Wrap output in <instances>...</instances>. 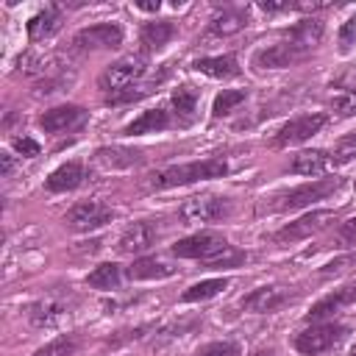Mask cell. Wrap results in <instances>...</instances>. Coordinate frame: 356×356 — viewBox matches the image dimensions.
Returning a JSON list of instances; mask_svg holds the SVG:
<instances>
[{
	"label": "cell",
	"mask_w": 356,
	"mask_h": 356,
	"mask_svg": "<svg viewBox=\"0 0 356 356\" xmlns=\"http://www.w3.org/2000/svg\"><path fill=\"white\" fill-rule=\"evenodd\" d=\"M172 253L178 259H197V261H206L211 267L236 264L242 259V253H236L220 234H211V231H200V234H192L186 239H178L172 245Z\"/></svg>",
	"instance_id": "obj_1"
},
{
	"label": "cell",
	"mask_w": 356,
	"mask_h": 356,
	"mask_svg": "<svg viewBox=\"0 0 356 356\" xmlns=\"http://www.w3.org/2000/svg\"><path fill=\"white\" fill-rule=\"evenodd\" d=\"M228 172V161L214 156L203 161H189V164H172L150 175L153 189H172V186H186L195 181H209V178H222Z\"/></svg>",
	"instance_id": "obj_2"
},
{
	"label": "cell",
	"mask_w": 356,
	"mask_h": 356,
	"mask_svg": "<svg viewBox=\"0 0 356 356\" xmlns=\"http://www.w3.org/2000/svg\"><path fill=\"white\" fill-rule=\"evenodd\" d=\"M145 72H147V58L142 53H131V56H122L114 64H108L100 72V81L97 83L106 92V97H111V95H120L125 89L139 86V81L145 78Z\"/></svg>",
	"instance_id": "obj_3"
},
{
	"label": "cell",
	"mask_w": 356,
	"mask_h": 356,
	"mask_svg": "<svg viewBox=\"0 0 356 356\" xmlns=\"http://www.w3.org/2000/svg\"><path fill=\"white\" fill-rule=\"evenodd\" d=\"M345 334H348V328L339 325V323H314V325L298 331L292 345L303 356H320V353L337 348L345 339Z\"/></svg>",
	"instance_id": "obj_4"
},
{
	"label": "cell",
	"mask_w": 356,
	"mask_h": 356,
	"mask_svg": "<svg viewBox=\"0 0 356 356\" xmlns=\"http://www.w3.org/2000/svg\"><path fill=\"white\" fill-rule=\"evenodd\" d=\"M337 186H339L337 178H317V181H309V184H303V186H295V189H286V192L270 197V200H273L270 209H273V211H298V209H303V206H312L314 200L328 197Z\"/></svg>",
	"instance_id": "obj_5"
},
{
	"label": "cell",
	"mask_w": 356,
	"mask_h": 356,
	"mask_svg": "<svg viewBox=\"0 0 356 356\" xmlns=\"http://www.w3.org/2000/svg\"><path fill=\"white\" fill-rule=\"evenodd\" d=\"M231 211V203L220 195H195V197H186L178 209L181 220L184 222H217L222 217H228Z\"/></svg>",
	"instance_id": "obj_6"
},
{
	"label": "cell",
	"mask_w": 356,
	"mask_h": 356,
	"mask_svg": "<svg viewBox=\"0 0 356 356\" xmlns=\"http://www.w3.org/2000/svg\"><path fill=\"white\" fill-rule=\"evenodd\" d=\"M325 122H328V114H323V111H312V114H300V117H292L289 122H284V125L275 131L273 142H275L278 147L300 145V142L312 139L314 134H320V128H323Z\"/></svg>",
	"instance_id": "obj_7"
},
{
	"label": "cell",
	"mask_w": 356,
	"mask_h": 356,
	"mask_svg": "<svg viewBox=\"0 0 356 356\" xmlns=\"http://www.w3.org/2000/svg\"><path fill=\"white\" fill-rule=\"evenodd\" d=\"M334 220H337V211H331V209H317V211H309V214H303V217L286 222L284 228H278V231L273 234V239H275V242H300V239H306V236L323 231V228L331 225Z\"/></svg>",
	"instance_id": "obj_8"
},
{
	"label": "cell",
	"mask_w": 356,
	"mask_h": 356,
	"mask_svg": "<svg viewBox=\"0 0 356 356\" xmlns=\"http://www.w3.org/2000/svg\"><path fill=\"white\" fill-rule=\"evenodd\" d=\"M108 220H111V209H108L106 203H100V200L78 203V206H72V209L67 211V217H64L67 228H72V231H78V234L97 231V228H103Z\"/></svg>",
	"instance_id": "obj_9"
},
{
	"label": "cell",
	"mask_w": 356,
	"mask_h": 356,
	"mask_svg": "<svg viewBox=\"0 0 356 356\" xmlns=\"http://www.w3.org/2000/svg\"><path fill=\"white\" fill-rule=\"evenodd\" d=\"M72 44L78 50H111L122 44V28L117 22H97L89 28H81Z\"/></svg>",
	"instance_id": "obj_10"
},
{
	"label": "cell",
	"mask_w": 356,
	"mask_h": 356,
	"mask_svg": "<svg viewBox=\"0 0 356 356\" xmlns=\"http://www.w3.org/2000/svg\"><path fill=\"white\" fill-rule=\"evenodd\" d=\"M323 33H325V25H323V19H317V17H303L300 22H295L292 28H289V33H286V44L298 53V56H309L320 42H323Z\"/></svg>",
	"instance_id": "obj_11"
},
{
	"label": "cell",
	"mask_w": 356,
	"mask_h": 356,
	"mask_svg": "<svg viewBox=\"0 0 356 356\" xmlns=\"http://www.w3.org/2000/svg\"><path fill=\"white\" fill-rule=\"evenodd\" d=\"M86 122V111L81 106H56V108H47L42 117H39V125L47 131V134H67V131H75Z\"/></svg>",
	"instance_id": "obj_12"
},
{
	"label": "cell",
	"mask_w": 356,
	"mask_h": 356,
	"mask_svg": "<svg viewBox=\"0 0 356 356\" xmlns=\"http://www.w3.org/2000/svg\"><path fill=\"white\" fill-rule=\"evenodd\" d=\"M284 303H289V292L281 286H256L242 298V309L253 314H270L278 312Z\"/></svg>",
	"instance_id": "obj_13"
},
{
	"label": "cell",
	"mask_w": 356,
	"mask_h": 356,
	"mask_svg": "<svg viewBox=\"0 0 356 356\" xmlns=\"http://www.w3.org/2000/svg\"><path fill=\"white\" fill-rule=\"evenodd\" d=\"M303 61V56H298L286 42H278V44H270V47H261L253 53L250 64L261 72V70H284V67H292Z\"/></svg>",
	"instance_id": "obj_14"
},
{
	"label": "cell",
	"mask_w": 356,
	"mask_h": 356,
	"mask_svg": "<svg viewBox=\"0 0 356 356\" xmlns=\"http://www.w3.org/2000/svg\"><path fill=\"white\" fill-rule=\"evenodd\" d=\"M156 236H159V231H156L153 222H145V220L142 222H134L120 236V253H128V256L145 253V250H150L156 245Z\"/></svg>",
	"instance_id": "obj_15"
},
{
	"label": "cell",
	"mask_w": 356,
	"mask_h": 356,
	"mask_svg": "<svg viewBox=\"0 0 356 356\" xmlns=\"http://www.w3.org/2000/svg\"><path fill=\"white\" fill-rule=\"evenodd\" d=\"M342 306H356V281H350V284H345V286L334 289L331 295L320 298V300L309 309L306 320H309V323H312V320H323V317H328V314L339 312Z\"/></svg>",
	"instance_id": "obj_16"
},
{
	"label": "cell",
	"mask_w": 356,
	"mask_h": 356,
	"mask_svg": "<svg viewBox=\"0 0 356 356\" xmlns=\"http://www.w3.org/2000/svg\"><path fill=\"white\" fill-rule=\"evenodd\" d=\"M83 184V164L81 161H67L61 164L58 170H53L47 175V189L50 192H70V189H78Z\"/></svg>",
	"instance_id": "obj_17"
},
{
	"label": "cell",
	"mask_w": 356,
	"mask_h": 356,
	"mask_svg": "<svg viewBox=\"0 0 356 356\" xmlns=\"http://www.w3.org/2000/svg\"><path fill=\"white\" fill-rule=\"evenodd\" d=\"M242 28H248V8H222L209 22L211 36H231V33H239Z\"/></svg>",
	"instance_id": "obj_18"
},
{
	"label": "cell",
	"mask_w": 356,
	"mask_h": 356,
	"mask_svg": "<svg viewBox=\"0 0 356 356\" xmlns=\"http://www.w3.org/2000/svg\"><path fill=\"white\" fill-rule=\"evenodd\" d=\"M172 273H175V267H172L170 261L159 259V256H145V259H136V261L131 264V270H128V275H131L134 281L167 278V275H172Z\"/></svg>",
	"instance_id": "obj_19"
},
{
	"label": "cell",
	"mask_w": 356,
	"mask_h": 356,
	"mask_svg": "<svg viewBox=\"0 0 356 356\" xmlns=\"http://www.w3.org/2000/svg\"><path fill=\"white\" fill-rule=\"evenodd\" d=\"M58 28H61V11L56 6H47L44 11H39V14H33L28 19V36L36 39V42L39 39H50Z\"/></svg>",
	"instance_id": "obj_20"
},
{
	"label": "cell",
	"mask_w": 356,
	"mask_h": 356,
	"mask_svg": "<svg viewBox=\"0 0 356 356\" xmlns=\"http://www.w3.org/2000/svg\"><path fill=\"white\" fill-rule=\"evenodd\" d=\"M331 161L334 159L325 150H300L292 159V172H298V175H323L331 167Z\"/></svg>",
	"instance_id": "obj_21"
},
{
	"label": "cell",
	"mask_w": 356,
	"mask_h": 356,
	"mask_svg": "<svg viewBox=\"0 0 356 356\" xmlns=\"http://www.w3.org/2000/svg\"><path fill=\"white\" fill-rule=\"evenodd\" d=\"M170 114L164 111V108H147V111H142L128 128H125V134L128 136H139V134H153V131H164V128H170Z\"/></svg>",
	"instance_id": "obj_22"
},
{
	"label": "cell",
	"mask_w": 356,
	"mask_h": 356,
	"mask_svg": "<svg viewBox=\"0 0 356 356\" xmlns=\"http://www.w3.org/2000/svg\"><path fill=\"white\" fill-rule=\"evenodd\" d=\"M28 314H31V323H33V325L47 328V325H56L58 320H64L67 306H64L61 300H56V298H44V300H36Z\"/></svg>",
	"instance_id": "obj_23"
},
{
	"label": "cell",
	"mask_w": 356,
	"mask_h": 356,
	"mask_svg": "<svg viewBox=\"0 0 356 356\" xmlns=\"http://www.w3.org/2000/svg\"><path fill=\"white\" fill-rule=\"evenodd\" d=\"M195 70L203 72V75H209V78H234V75L239 72L236 58H234L231 53H225V56H206V58H197V61H195Z\"/></svg>",
	"instance_id": "obj_24"
},
{
	"label": "cell",
	"mask_w": 356,
	"mask_h": 356,
	"mask_svg": "<svg viewBox=\"0 0 356 356\" xmlns=\"http://www.w3.org/2000/svg\"><path fill=\"white\" fill-rule=\"evenodd\" d=\"M175 33V25L170 19H153V22H145L142 28V44L147 50H161Z\"/></svg>",
	"instance_id": "obj_25"
},
{
	"label": "cell",
	"mask_w": 356,
	"mask_h": 356,
	"mask_svg": "<svg viewBox=\"0 0 356 356\" xmlns=\"http://www.w3.org/2000/svg\"><path fill=\"white\" fill-rule=\"evenodd\" d=\"M95 156H97V161H100L103 167H108V170L134 167V164H139V159H142L136 150H125V147H100Z\"/></svg>",
	"instance_id": "obj_26"
},
{
	"label": "cell",
	"mask_w": 356,
	"mask_h": 356,
	"mask_svg": "<svg viewBox=\"0 0 356 356\" xmlns=\"http://www.w3.org/2000/svg\"><path fill=\"white\" fill-rule=\"evenodd\" d=\"M120 281H122V270H120L117 264H111V261L97 264V267L86 275V284H89L92 289H117Z\"/></svg>",
	"instance_id": "obj_27"
},
{
	"label": "cell",
	"mask_w": 356,
	"mask_h": 356,
	"mask_svg": "<svg viewBox=\"0 0 356 356\" xmlns=\"http://www.w3.org/2000/svg\"><path fill=\"white\" fill-rule=\"evenodd\" d=\"M225 286H228V278H206V281H197V284H192V286H189V289L181 295V300H184V303L209 300V298L220 295Z\"/></svg>",
	"instance_id": "obj_28"
},
{
	"label": "cell",
	"mask_w": 356,
	"mask_h": 356,
	"mask_svg": "<svg viewBox=\"0 0 356 356\" xmlns=\"http://www.w3.org/2000/svg\"><path fill=\"white\" fill-rule=\"evenodd\" d=\"M170 100H172L175 114L184 117V122H189V120L195 117V108H197V92H195L192 86H178V89L172 92Z\"/></svg>",
	"instance_id": "obj_29"
},
{
	"label": "cell",
	"mask_w": 356,
	"mask_h": 356,
	"mask_svg": "<svg viewBox=\"0 0 356 356\" xmlns=\"http://www.w3.org/2000/svg\"><path fill=\"white\" fill-rule=\"evenodd\" d=\"M245 97H248L245 89H222V92L214 97L211 114H214V117H225V114H231L239 103H245Z\"/></svg>",
	"instance_id": "obj_30"
},
{
	"label": "cell",
	"mask_w": 356,
	"mask_h": 356,
	"mask_svg": "<svg viewBox=\"0 0 356 356\" xmlns=\"http://www.w3.org/2000/svg\"><path fill=\"white\" fill-rule=\"evenodd\" d=\"M78 348V337L75 334H61L56 339H50L47 345H42L33 356H72Z\"/></svg>",
	"instance_id": "obj_31"
},
{
	"label": "cell",
	"mask_w": 356,
	"mask_h": 356,
	"mask_svg": "<svg viewBox=\"0 0 356 356\" xmlns=\"http://www.w3.org/2000/svg\"><path fill=\"white\" fill-rule=\"evenodd\" d=\"M195 356H242V348L234 339H217V342H209V345L197 348Z\"/></svg>",
	"instance_id": "obj_32"
},
{
	"label": "cell",
	"mask_w": 356,
	"mask_h": 356,
	"mask_svg": "<svg viewBox=\"0 0 356 356\" xmlns=\"http://www.w3.org/2000/svg\"><path fill=\"white\" fill-rule=\"evenodd\" d=\"M356 267V250H350V253H345V256H337V259H331L328 264H323L320 267V275L323 278H328V275H342V273H348V270H353Z\"/></svg>",
	"instance_id": "obj_33"
},
{
	"label": "cell",
	"mask_w": 356,
	"mask_h": 356,
	"mask_svg": "<svg viewBox=\"0 0 356 356\" xmlns=\"http://www.w3.org/2000/svg\"><path fill=\"white\" fill-rule=\"evenodd\" d=\"M331 103H334V111H337V114H342V117L356 114V83H353V86H348V89H342V92H337Z\"/></svg>",
	"instance_id": "obj_34"
},
{
	"label": "cell",
	"mask_w": 356,
	"mask_h": 356,
	"mask_svg": "<svg viewBox=\"0 0 356 356\" xmlns=\"http://www.w3.org/2000/svg\"><path fill=\"white\" fill-rule=\"evenodd\" d=\"M337 42H339V50H342V53H348V50L356 44V14H353V17H348V19L339 25Z\"/></svg>",
	"instance_id": "obj_35"
},
{
	"label": "cell",
	"mask_w": 356,
	"mask_h": 356,
	"mask_svg": "<svg viewBox=\"0 0 356 356\" xmlns=\"http://www.w3.org/2000/svg\"><path fill=\"white\" fill-rule=\"evenodd\" d=\"M331 159H334V161H350V159H356V134L342 136V139L334 145Z\"/></svg>",
	"instance_id": "obj_36"
},
{
	"label": "cell",
	"mask_w": 356,
	"mask_h": 356,
	"mask_svg": "<svg viewBox=\"0 0 356 356\" xmlns=\"http://www.w3.org/2000/svg\"><path fill=\"white\" fill-rule=\"evenodd\" d=\"M337 242L342 248H356V217L345 220L339 228H337Z\"/></svg>",
	"instance_id": "obj_37"
},
{
	"label": "cell",
	"mask_w": 356,
	"mask_h": 356,
	"mask_svg": "<svg viewBox=\"0 0 356 356\" xmlns=\"http://www.w3.org/2000/svg\"><path fill=\"white\" fill-rule=\"evenodd\" d=\"M14 150L19 153V156H25V159H33V156H39V142H33L31 136H19V139H14Z\"/></svg>",
	"instance_id": "obj_38"
},
{
	"label": "cell",
	"mask_w": 356,
	"mask_h": 356,
	"mask_svg": "<svg viewBox=\"0 0 356 356\" xmlns=\"http://www.w3.org/2000/svg\"><path fill=\"white\" fill-rule=\"evenodd\" d=\"M0 159H3V175H11V170H14V159H11V153H3Z\"/></svg>",
	"instance_id": "obj_39"
},
{
	"label": "cell",
	"mask_w": 356,
	"mask_h": 356,
	"mask_svg": "<svg viewBox=\"0 0 356 356\" xmlns=\"http://www.w3.org/2000/svg\"><path fill=\"white\" fill-rule=\"evenodd\" d=\"M136 8H142V11H159V0L156 3H136Z\"/></svg>",
	"instance_id": "obj_40"
},
{
	"label": "cell",
	"mask_w": 356,
	"mask_h": 356,
	"mask_svg": "<svg viewBox=\"0 0 356 356\" xmlns=\"http://www.w3.org/2000/svg\"><path fill=\"white\" fill-rule=\"evenodd\" d=\"M250 356H273V350L267 348V350H256V353H250Z\"/></svg>",
	"instance_id": "obj_41"
},
{
	"label": "cell",
	"mask_w": 356,
	"mask_h": 356,
	"mask_svg": "<svg viewBox=\"0 0 356 356\" xmlns=\"http://www.w3.org/2000/svg\"><path fill=\"white\" fill-rule=\"evenodd\" d=\"M348 356H356V345H353V348H350V353H348Z\"/></svg>",
	"instance_id": "obj_42"
}]
</instances>
